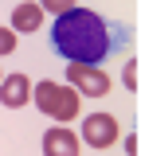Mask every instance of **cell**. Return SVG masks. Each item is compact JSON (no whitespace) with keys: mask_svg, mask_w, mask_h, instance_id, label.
Here are the masks:
<instances>
[{"mask_svg":"<svg viewBox=\"0 0 141 156\" xmlns=\"http://www.w3.org/2000/svg\"><path fill=\"white\" fill-rule=\"evenodd\" d=\"M82 152V140L71 129H47V136H43V156H79Z\"/></svg>","mask_w":141,"mask_h":156,"instance_id":"8992f818","label":"cell"},{"mask_svg":"<svg viewBox=\"0 0 141 156\" xmlns=\"http://www.w3.org/2000/svg\"><path fill=\"white\" fill-rule=\"evenodd\" d=\"M16 47H20V35H16L12 27H0V58H4V55H12Z\"/></svg>","mask_w":141,"mask_h":156,"instance_id":"ba28073f","label":"cell"},{"mask_svg":"<svg viewBox=\"0 0 141 156\" xmlns=\"http://www.w3.org/2000/svg\"><path fill=\"white\" fill-rule=\"evenodd\" d=\"M51 47L67 62H90V66H98L102 58L114 51V27L98 12H90V8H71V12H63L55 20Z\"/></svg>","mask_w":141,"mask_h":156,"instance_id":"6da1fadb","label":"cell"},{"mask_svg":"<svg viewBox=\"0 0 141 156\" xmlns=\"http://www.w3.org/2000/svg\"><path fill=\"white\" fill-rule=\"evenodd\" d=\"M43 27V4H16L12 8V31L16 35H32Z\"/></svg>","mask_w":141,"mask_h":156,"instance_id":"52a82bcc","label":"cell"},{"mask_svg":"<svg viewBox=\"0 0 141 156\" xmlns=\"http://www.w3.org/2000/svg\"><path fill=\"white\" fill-rule=\"evenodd\" d=\"M32 101H35V109L47 117H55V121H75L82 109V94L75 86H59V82H39L35 90H32Z\"/></svg>","mask_w":141,"mask_h":156,"instance_id":"7a4b0ae2","label":"cell"},{"mask_svg":"<svg viewBox=\"0 0 141 156\" xmlns=\"http://www.w3.org/2000/svg\"><path fill=\"white\" fill-rule=\"evenodd\" d=\"M43 12H51V16H63V12H71V8H79V0H39Z\"/></svg>","mask_w":141,"mask_h":156,"instance_id":"9c48e42d","label":"cell"},{"mask_svg":"<svg viewBox=\"0 0 141 156\" xmlns=\"http://www.w3.org/2000/svg\"><path fill=\"white\" fill-rule=\"evenodd\" d=\"M0 82H4V74H0Z\"/></svg>","mask_w":141,"mask_h":156,"instance_id":"8fae6325","label":"cell"},{"mask_svg":"<svg viewBox=\"0 0 141 156\" xmlns=\"http://www.w3.org/2000/svg\"><path fill=\"white\" fill-rule=\"evenodd\" d=\"M67 78H71V86L79 90L82 98H102L110 94V74H102L98 66H90V62H67Z\"/></svg>","mask_w":141,"mask_h":156,"instance_id":"277c9868","label":"cell"},{"mask_svg":"<svg viewBox=\"0 0 141 156\" xmlns=\"http://www.w3.org/2000/svg\"><path fill=\"white\" fill-rule=\"evenodd\" d=\"M121 82H125L129 90L137 86V62H125V70H121Z\"/></svg>","mask_w":141,"mask_h":156,"instance_id":"30bf717a","label":"cell"},{"mask_svg":"<svg viewBox=\"0 0 141 156\" xmlns=\"http://www.w3.org/2000/svg\"><path fill=\"white\" fill-rule=\"evenodd\" d=\"M82 140L90 148H110L121 140V129H118V117L114 113H86L82 117Z\"/></svg>","mask_w":141,"mask_h":156,"instance_id":"3957f363","label":"cell"},{"mask_svg":"<svg viewBox=\"0 0 141 156\" xmlns=\"http://www.w3.org/2000/svg\"><path fill=\"white\" fill-rule=\"evenodd\" d=\"M32 78L28 74H4V82H0V105H8V109H20V105H28L32 101Z\"/></svg>","mask_w":141,"mask_h":156,"instance_id":"5b68a950","label":"cell"}]
</instances>
